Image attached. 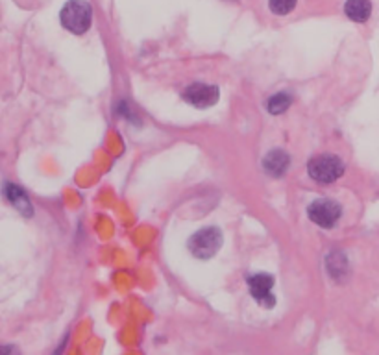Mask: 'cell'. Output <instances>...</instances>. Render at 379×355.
I'll use <instances>...</instances> for the list:
<instances>
[{
  "mask_svg": "<svg viewBox=\"0 0 379 355\" xmlns=\"http://www.w3.org/2000/svg\"><path fill=\"white\" fill-rule=\"evenodd\" d=\"M91 6L87 4L86 0H69L67 4L63 6L60 19L62 25L65 26V30L71 34H84L89 30L91 26Z\"/></svg>",
  "mask_w": 379,
  "mask_h": 355,
  "instance_id": "1",
  "label": "cell"
},
{
  "mask_svg": "<svg viewBox=\"0 0 379 355\" xmlns=\"http://www.w3.org/2000/svg\"><path fill=\"white\" fill-rule=\"evenodd\" d=\"M307 171H309V176L318 184H333L343 176L344 165L337 156L324 154V156H318V158L309 161Z\"/></svg>",
  "mask_w": 379,
  "mask_h": 355,
  "instance_id": "2",
  "label": "cell"
},
{
  "mask_svg": "<svg viewBox=\"0 0 379 355\" xmlns=\"http://www.w3.org/2000/svg\"><path fill=\"white\" fill-rule=\"evenodd\" d=\"M222 246V233L217 228H204L198 233L193 235V239L189 241L191 252L195 254L196 258L209 259L213 258L215 254L219 252Z\"/></svg>",
  "mask_w": 379,
  "mask_h": 355,
  "instance_id": "3",
  "label": "cell"
},
{
  "mask_svg": "<svg viewBox=\"0 0 379 355\" xmlns=\"http://www.w3.org/2000/svg\"><path fill=\"white\" fill-rule=\"evenodd\" d=\"M309 219L320 228H333L341 219V206L330 198H320L309 206Z\"/></svg>",
  "mask_w": 379,
  "mask_h": 355,
  "instance_id": "4",
  "label": "cell"
},
{
  "mask_svg": "<svg viewBox=\"0 0 379 355\" xmlns=\"http://www.w3.org/2000/svg\"><path fill=\"white\" fill-rule=\"evenodd\" d=\"M272 287H274V278L269 274H256L248 280L250 294L265 307L274 306L276 300L274 294H272Z\"/></svg>",
  "mask_w": 379,
  "mask_h": 355,
  "instance_id": "5",
  "label": "cell"
},
{
  "mask_svg": "<svg viewBox=\"0 0 379 355\" xmlns=\"http://www.w3.org/2000/svg\"><path fill=\"white\" fill-rule=\"evenodd\" d=\"M184 100L196 108H209V106L217 104L219 89L215 86H206V84H193L184 91Z\"/></svg>",
  "mask_w": 379,
  "mask_h": 355,
  "instance_id": "6",
  "label": "cell"
},
{
  "mask_svg": "<svg viewBox=\"0 0 379 355\" xmlns=\"http://www.w3.org/2000/svg\"><path fill=\"white\" fill-rule=\"evenodd\" d=\"M263 167L270 176H282L289 169V156L283 150H272L265 156Z\"/></svg>",
  "mask_w": 379,
  "mask_h": 355,
  "instance_id": "7",
  "label": "cell"
},
{
  "mask_svg": "<svg viewBox=\"0 0 379 355\" xmlns=\"http://www.w3.org/2000/svg\"><path fill=\"white\" fill-rule=\"evenodd\" d=\"M344 12L355 23H365L372 15V4H370V0H348L344 6Z\"/></svg>",
  "mask_w": 379,
  "mask_h": 355,
  "instance_id": "8",
  "label": "cell"
},
{
  "mask_svg": "<svg viewBox=\"0 0 379 355\" xmlns=\"http://www.w3.org/2000/svg\"><path fill=\"white\" fill-rule=\"evenodd\" d=\"M6 195L8 198L12 200V204L15 206L17 209H21L25 215H30L32 213V206L30 202H28V198H26V195L23 193V191L19 189V187H15V185H8L6 187Z\"/></svg>",
  "mask_w": 379,
  "mask_h": 355,
  "instance_id": "9",
  "label": "cell"
},
{
  "mask_svg": "<svg viewBox=\"0 0 379 355\" xmlns=\"http://www.w3.org/2000/svg\"><path fill=\"white\" fill-rule=\"evenodd\" d=\"M291 102H293V98L289 97L287 93H280V95H274V97L270 98L267 108H269L270 113L280 115V113H283V111H287V108L291 106Z\"/></svg>",
  "mask_w": 379,
  "mask_h": 355,
  "instance_id": "10",
  "label": "cell"
},
{
  "mask_svg": "<svg viewBox=\"0 0 379 355\" xmlns=\"http://www.w3.org/2000/svg\"><path fill=\"white\" fill-rule=\"evenodd\" d=\"M270 10L276 13V15H287L294 10L296 6V0H270Z\"/></svg>",
  "mask_w": 379,
  "mask_h": 355,
  "instance_id": "11",
  "label": "cell"
}]
</instances>
